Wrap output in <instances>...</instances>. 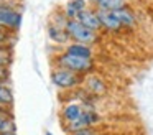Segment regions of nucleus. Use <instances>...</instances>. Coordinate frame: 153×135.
Wrapping results in <instances>:
<instances>
[{"label": "nucleus", "instance_id": "39448f33", "mask_svg": "<svg viewBox=\"0 0 153 135\" xmlns=\"http://www.w3.org/2000/svg\"><path fill=\"white\" fill-rule=\"evenodd\" d=\"M99 120H100L99 114H97V112L94 110L92 107H87V109L84 107L82 115H81V117L77 119L76 122H73V124L66 125V130L69 132V134H73V132L82 130V128H91V127H94V125H96Z\"/></svg>", "mask_w": 153, "mask_h": 135}, {"label": "nucleus", "instance_id": "f257e3e1", "mask_svg": "<svg viewBox=\"0 0 153 135\" xmlns=\"http://www.w3.org/2000/svg\"><path fill=\"white\" fill-rule=\"evenodd\" d=\"M56 63H58L59 68L73 71V72H76V74H87V72H91L94 69L92 58H77V56H73L66 51L58 56Z\"/></svg>", "mask_w": 153, "mask_h": 135}, {"label": "nucleus", "instance_id": "aec40b11", "mask_svg": "<svg viewBox=\"0 0 153 135\" xmlns=\"http://www.w3.org/2000/svg\"><path fill=\"white\" fill-rule=\"evenodd\" d=\"M8 79V69L7 66H0V84H4Z\"/></svg>", "mask_w": 153, "mask_h": 135}, {"label": "nucleus", "instance_id": "f3484780", "mask_svg": "<svg viewBox=\"0 0 153 135\" xmlns=\"http://www.w3.org/2000/svg\"><path fill=\"white\" fill-rule=\"evenodd\" d=\"M68 16L64 15V12L63 13H54L53 16H51V20H50V23L51 25H56V26H59V28H66V23H68Z\"/></svg>", "mask_w": 153, "mask_h": 135}, {"label": "nucleus", "instance_id": "4468645a", "mask_svg": "<svg viewBox=\"0 0 153 135\" xmlns=\"http://www.w3.org/2000/svg\"><path fill=\"white\" fill-rule=\"evenodd\" d=\"M10 132H17V125L12 115H0V134H10Z\"/></svg>", "mask_w": 153, "mask_h": 135}, {"label": "nucleus", "instance_id": "a211bd4d", "mask_svg": "<svg viewBox=\"0 0 153 135\" xmlns=\"http://www.w3.org/2000/svg\"><path fill=\"white\" fill-rule=\"evenodd\" d=\"M8 63H10V54L0 48V66H8Z\"/></svg>", "mask_w": 153, "mask_h": 135}, {"label": "nucleus", "instance_id": "a878e982", "mask_svg": "<svg viewBox=\"0 0 153 135\" xmlns=\"http://www.w3.org/2000/svg\"><path fill=\"white\" fill-rule=\"evenodd\" d=\"M125 2H128V0H125Z\"/></svg>", "mask_w": 153, "mask_h": 135}, {"label": "nucleus", "instance_id": "393cba45", "mask_svg": "<svg viewBox=\"0 0 153 135\" xmlns=\"http://www.w3.org/2000/svg\"><path fill=\"white\" fill-rule=\"evenodd\" d=\"M46 135H53V134H50V132H48V134H46Z\"/></svg>", "mask_w": 153, "mask_h": 135}, {"label": "nucleus", "instance_id": "423d86ee", "mask_svg": "<svg viewBox=\"0 0 153 135\" xmlns=\"http://www.w3.org/2000/svg\"><path fill=\"white\" fill-rule=\"evenodd\" d=\"M97 16L100 20V25L102 28L109 30V31H119L122 28V23L120 20L117 18L115 12H110V10H102V8H97Z\"/></svg>", "mask_w": 153, "mask_h": 135}, {"label": "nucleus", "instance_id": "9d476101", "mask_svg": "<svg viewBox=\"0 0 153 135\" xmlns=\"http://www.w3.org/2000/svg\"><path fill=\"white\" fill-rule=\"evenodd\" d=\"M48 36H50L51 41L58 43V45H66L71 40L68 31H66V28H59V26L51 25V23H48Z\"/></svg>", "mask_w": 153, "mask_h": 135}, {"label": "nucleus", "instance_id": "2eb2a0df", "mask_svg": "<svg viewBox=\"0 0 153 135\" xmlns=\"http://www.w3.org/2000/svg\"><path fill=\"white\" fill-rule=\"evenodd\" d=\"M123 7H127L125 0H104V2L99 5V8L110 10V12H117V10L123 8Z\"/></svg>", "mask_w": 153, "mask_h": 135}, {"label": "nucleus", "instance_id": "4be33fe9", "mask_svg": "<svg viewBox=\"0 0 153 135\" xmlns=\"http://www.w3.org/2000/svg\"><path fill=\"white\" fill-rule=\"evenodd\" d=\"M8 105H4V104H0V115H10L8 114Z\"/></svg>", "mask_w": 153, "mask_h": 135}, {"label": "nucleus", "instance_id": "412c9836", "mask_svg": "<svg viewBox=\"0 0 153 135\" xmlns=\"http://www.w3.org/2000/svg\"><path fill=\"white\" fill-rule=\"evenodd\" d=\"M8 33L5 31L4 28H0V45H5V43H8Z\"/></svg>", "mask_w": 153, "mask_h": 135}, {"label": "nucleus", "instance_id": "0eeeda50", "mask_svg": "<svg viewBox=\"0 0 153 135\" xmlns=\"http://www.w3.org/2000/svg\"><path fill=\"white\" fill-rule=\"evenodd\" d=\"M76 20H77V22H81L84 26L94 30V31H97V30L102 28V25H100V20H99V16H97V12H96V10L86 8L84 12L79 13V16H77Z\"/></svg>", "mask_w": 153, "mask_h": 135}, {"label": "nucleus", "instance_id": "f8f14e48", "mask_svg": "<svg viewBox=\"0 0 153 135\" xmlns=\"http://www.w3.org/2000/svg\"><path fill=\"white\" fill-rule=\"evenodd\" d=\"M86 86H87V89L96 95H100V94H104V92L107 91L105 82H104L100 78H97V76H89V78L86 79Z\"/></svg>", "mask_w": 153, "mask_h": 135}, {"label": "nucleus", "instance_id": "b1692460", "mask_svg": "<svg viewBox=\"0 0 153 135\" xmlns=\"http://www.w3.org/2000/svg\"><path fill=\"white\" fill-rule=\"evenodd\" d=\"M0 135H17V132H10V134H0Z\"/></svg>", "mask_w": 153, "mask_h": 135}, {"label": "nucleus", "instance_id": "5701e85b", "mask_svg": "<svg viewBox=\"0 0 153 135\" xmlns=\"http://www.w3.org/2000/svg\"><path fill=\"white\" fill-rule=\"evenodd\" d=\"M87 2H91V3H94V5H97V8H99V5L104 2V0H87Z\"/></svg>", "mask_w": 153, "mask_h": 135}, {"label": "nucleus", "instance_id": "20e7f679", "mask_svg": "<svg viewBox=\"0 0 153 135\" xmlns=\"http://www.w3.org/2000/svg\"><path fill=\"white\" fill-rule=\"evenodd\" d=\"M12 0H0V26L7 30H18L22 25V13L10 5Z\"/></svg>", "mask_w": 153, "mask_h": 135}, {"label": "nucleus", "instance_id": "1a4fd4ad", "mask_svg": "<svg viewBox=\"0 0 153 135\" xmlns=\"http://www.w3.org/2000/svg\"><path fill=\"white\" fill-rule=\"evenodd\" d=\"M87 8V0H69L64 7V15L69 20H76L81 12Z\"/></svg>", "mask_w": 153, "mask_h": 135}, {"label": "nucleus", "instance_id": "f03ea898", "mask_svg": "<svg viewBox=\"0 0 153 135\" xmlns=\"http://www.w3.org/2000/svg\"><path fill=\"white\" fill-rule=\"evenodd\" d=\"M66 31H68L71 40H74L76 43H82V45H92L97 40V33L94 30L84 26L77 20H68Z\"/></svg>", "mask_w": 153, "mask_h": 135}, {"label": "nucleus", "instance_id": "6e6552de", "mask_svg": "<svg viewBox=\"0 0 153 135\" xmlns=\"http://www.w3.org/2000/svg\"><path fill=\"white\" fill-rule=\"evenodd\" d=\"M82 112H84L82 105L77 104V102H71V104L64 105V109H63V120L66 122V125H69L73 122H76L82 115Z\"/></svg>", "mask_w": 153, "mask_h": 135}, {"label": "nucleus", "instance_id": "6ab92c4d", "mask_svg": "<svg viewBox=\"0 0 153 135\" xmlns=\"http://www.w3.org/2000/svg\"><path fill=\"white\" fill-rule=\"evenodd\" d=\"M69 135H99V134H97V132L91 127V128H82V130L73 132V134H69Z\"/></svg>", "mask_w": 153, "mask_h": 135}, {"label": "nucleus", "instance_id": "ddd939ff", "mask_svg": "<svg viewBox=\"0 0 153 135\" xmlns=\"http://www.w3.org/2000/svg\"><path fill=\"white\" fill-rule=\"evenodd\" d=\"M117 18L120 20V23H122V26H132L133 23H135V15H133L132 12H130L127 7H123V8L117 10L115 12Z\"/></svg>", "mask_w": 153, "mask_h": 135}, {"label": "nucleus", "instance_id": "dca6fc26", "mask_svg": "<svg viewBox=\"0 0 153 135\" xmlns=\"http://www.w3.org/2000/svg\"><path fill=\"white\" fill-rule=\"evenodd\" d=\"M12 102H13V94H12V91L7 87V86L0 84V104L10 105Z\"/></svg>", "mask_w": 153, "mask_h": 135}, {"label": "nucleus", "instance_id": "9b49d317", "mask_svg": "<svg viewBox=\"0 0 153 135\" xmlns=\"http://www.w3.org/2000/svg\"><path fill=\"white\" fill-rule=\"evenodd\" d=\"M66 53L77 58H92V51H91L89 45H82V43H71L66 46Z\"/></svg>", "mask_w": 153, "mask_h": 135}, {"label": "nucleus", "instance_id": "7ed1b4c3", "mask_svg": "<svg viewBox=\"0 0 153 135\" xmlns=\"http://www.w3.org/2000/svg\"><path fill=\"white\" fill-rule=\"evenodd\" d=\"M51 82L59 89H74L82 82V78L81 74H76V72L58 66L51 71Z\"/></svg>", "mask_w": 153, "mask_h": 135}]
</instances>
